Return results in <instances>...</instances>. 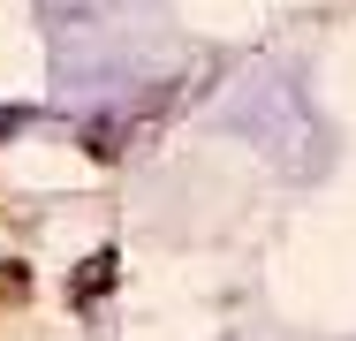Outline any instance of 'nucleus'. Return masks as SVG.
I'll use <instances>...</instances> for the list:
<instances>
[]
</instances>
